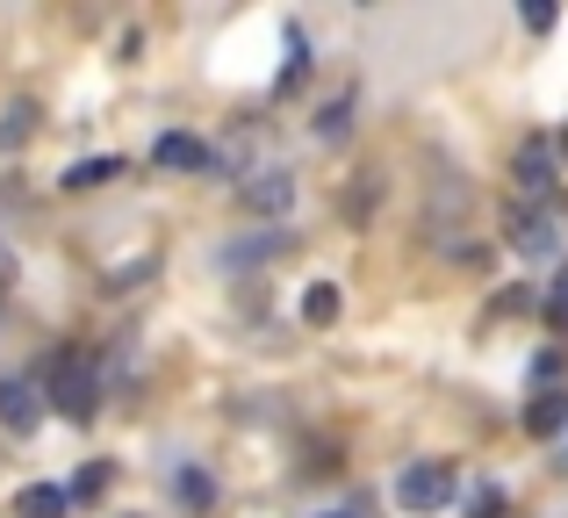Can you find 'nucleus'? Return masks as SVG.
Returning a JSON list of instances; mask_svg holds the SVG:
<instances>
[{
	"label": "nucleus",
	"instance_id": "4468645a",
	"mask_svg": "<svg viewBox=\"0 0 568 518\" xmlns=\"http://www.w3.org/2000/svg\"><path fill=\"white\" fill-rule=\"evenodd\" d=\"M115 173H130L123 159H80V166H65V187H101V181H115Z\"/></svg>",
	"mask_w": 568,
	"mask_h": 518
},
{
	"label": "nucleus",
	"instance_id": "39448f33",
	"mask_svg": "<svg viewBox=\"0 0 568 518\" xmlns=\"http://www.w3.org/2000/svg\"><path fill=\"white\" fill-rule=\"evenodd\" d=\"M504 238H511L526 260L561 253V231H555V216H547V210H511V216H504Z\"/></svg>",
	"mask_w": 568,
	"mask_h": 518
},
{
	"label": "nucleus",
	"instance_id": "a211bd4d",
	"mask_svg": "<svg viewBox=\"0 0 568 518\" xmlns=\"http://www.w3.org/2000/svg\"><path fill=\"white\" fill-rule=\"evenodd\" d=\"M540 309H547V324H555V332L568 338V266L555 274V288H547V303H540Z\"/></svg>",
	"mask_w": 568,
	"mask_h": 518
},
{
	"label": "nucleus",
	"instance_id": "dca6fc26",
	"mask_svg": "<svg viewBox=\"0 0 568 518\" xmlns=\"http://www.w3.org/2000/svg\"><path fill=\"white\" fill-rule=\"evenodd\" d=\"M346 123H353V87H346V94H332V109L317 115V138H346Z\"/></svg>",
	"mask_w": 568,
	"mask_h": 518
},
{
	"label": "nucleus",
	"instance_id": "f257e3e1",
	"mask_svg": "<svg viewBox=\"0 0 568 518\" xmlns=\"http://www.w3.org/2000/svg\"><path fill=\"white\" fill-rule=\"evenodd\" d=\"M101 389H109V382H101V360L87 346H65V353H58V367H51V404L65 410L72 425H94L101 418Z\"/></svg>",
	"mask_w": 568,
	"mask_h": 518
},
{
	"label": "nucleus",
	"instance_id": "7ed1b4c3",
	"mask_svg": "<svg viewBox=\"0 0 568 518\" xmlns=\"http://www.w3.org/2000/svg\"><path fill=\"white\" fill-rule=\"evenodd\" d=\"M511 181H518V195H526L532 210H540V202L555 195V138H526V144H518Z\"/></svg>",
	"mask_w": 568,
	"mask_h": 518
},
{
	"label": "nucleus",
	"instance_id": "412c9836",
	"mask_svg": "<svg viewBox=\"0 0 568 518\" xmlns=\"http://www.w3.org/2000/svg\"><path fill=\"white\" fill-rule=\"evenodd\" d=\"M561 152H568V138H561Z\"/></svg>",
	"mask_w": 568,
	"mask_h": 518
},
{
	"label": "nucleus",
	"instance_id": "aec40b11",
	"mask_svg": "<svg viewBox=\"0 0 568 518\" xmlns=\"http://www.w3.org/2000/svg\"><path fill=\"white\" fill-rule=\"evenodd\" d=\"M324 518H367V511H361V505H353V511H324Z\"/></svg>",
	"mask_w": 568,
	"mask_h": 518
},
{
	"label": "nucleus",
	"instance_id": "423d86ee",
	"mask_svg": "<svg viewBox=\"0 0 568 518\" xmlns=\"http://www.w3.org/2000/svg\"><path fill=\"white\" fill-rule=\"evenodd\" d=\"M152 166L159 173H216V152H209L202 138H187V130H166V138L152 144Z\"/></svg>",
	"mask_w": 568,
	"mask_h": 518
},
{
	"label": "nucleus",
	"instance_id": "0eeeda50",
	"mask_svg": "<svg viewBox=\"0 0 568 518\" xmlns=\"http://www.w3.org/2000/svg\"><path fill=\"white\" fill-rule=\"evenodd\" d=\"M37 418H43L37 389H29L22 375H0V425H8V433H37Z\"/></svg>",
	"mask_w": 568,
	"mask_h": 518
},
{
	"label": "nucleus",
	"instance_id": "9b49d317",
	"mask_svg": "<svg viewBox=\"0 0 568 518\" xmlns=\"http://www.w3.org/2000/svg\"><path fill=\"white\" fill-rule=\"evenodd\" d=\"M29 130H37V101H8V109H0V152L29 144Z\"/></svg>",
	"mask_w": 568,
	"mask_h": 518
},
{
	"label": "nucleus",
	"instance_id": "f3484780",
	"mask_svg": "<svg viewBox=\"0 0 568 518\" xmlns=\"http://www.w3.org/2000/svg\"><path fill=\"white\" fill-rule=\"evenodd\" d=\"M109 476H115L109 461H87V468H80V483H72V505H87V497H101V490H109Z\"/></svg>",
	"mask_w": 568,
	"mask_h": 518
},
{
	"label": "nucleus",
	"instance_id": "f03ea898",
	"mask_svg": "<svg viewBox=\"0 0 568 518\" xmlns=\"http://www.w3.org/2000/svg\"><path fill=\"white\" fill-rule=\"evenodd\" d=\"M460 497V476H454V461H410L396 476V505L403 511H446Z\"/></svg>",
	"mask_w": 568,
	"mask_h": 518
},
{
	"label": "nucleus",
	"instance_id": "1a4fd4ad",
	"mask_svg": "<svg viewBox=\"0 0 568 518\" xmlns=\"http://www.w3.org/2000/svg\"><path fill=\"white\" fill-rule=\"evenodd\" d=\"M526 433H540V439H561L568 433V389H540V396H532Z\"/></svg>",
	"mask_w": 568,
	"mask_h": 518
},
{
	"label": "nucleus",
	"instance_id": "20e7f679",
	"mask_svg": "<svg viewBox=\"0 0 568 518\" xmlns=\"http://www.w3.org/2000/svg\"><path fill=\"white\" fill-rule=\"evenodd\" d=\"M237 210H252V216H281V210H295V173H288V166H260L245 187H237Z\"/></svg>",
	"mask_w": 568,
	"mask_h": 518
},
{
	"label": "nucleus",
	"instance_id": "6e6552de",
	"mask_svg": "<svg viewBox=\"0 0 568 518\" xmlns=\"http://www.w3.org/2000/svg\"><path fill=\"white\" fill-rule=\"evenodd\" d=\"M65 511H72L65 483H29V490H14V518H65Z\"/></svg>",
	"mask_w": 568,
	"mask_h": 518
},
{
	"label": "nucleus",
	"instance_id": "9d476101",
	"mask_svg": "<svg viewBox=\"0 0 568 518\" xmlns=\"http://www.w3.org/2000/svg\"><path fill=\"white\" fill-rule=\"evenodd\" d=\"M274 253H288V231H260V238H231L223 245V266H260V260H274Z\"/></svg>",
	"mask_w": 568,
	"mask_h": 518
},
{
	"label": "nucleus",
	"instance_id": "2eb2a0df",
	"mask_svg": "<svg viewBox=\"0 0 568 518\" xmlns=\"http://www.w3.org/2000/svg\"><path fill=\"white\" fill-rule=\"evenodd\" d=\"M295 80H310V43H303V29H288V65H281V80H274V87L288 94Z\"/></svg>",
	"mask_w": 568,
	"mask_h": 518
},
{
	"label": "nucleus",
	"instance_id": "ddd939ff",
	"mask_svg": "<svg viewBox=\"0 0 568 518\" xmlns=\"http://www.w3.org/2000/svg\"><path fill=\"white\" fill-rule=\"evenodd\" d=\"M303 317H310V324H338V281H310Z\"/></svg>",
	"mask_w": 568,
	"mask_h": 518
},
{
	"label": "nucleus",
	"instance_id": "f8f14e48",
	"mask_svg": "<svg viewBox=\"0 0 568 518\" xmlns=\"http://www.w3.org/2000/svg\"><path fill=\"white\" fill-rule=\"evenodd\" d=\"M173 497H181L187 511H209L216 505V483H209L202 468H173Z\"/></svg>",
	"mask_w": 568,
	"mask_h": 518
},
{
	"label": "nucleus",
	"instance_id": "6ab92c4d",
	"mask_svg": "<svg viewBox=\"0 0 568 518\" xmlns=\"http://www.w3.org/2000/svg\"><path fill=\"white\" fill-rule=\"evenodd\" d=\"M555 468H568V433H561V447H555Z\"/></svg>",
	"mask_w": 568,
	"mask_h": 518
}]
</instances>
